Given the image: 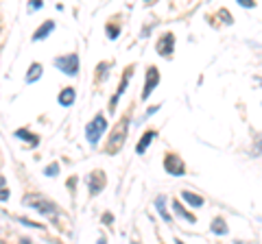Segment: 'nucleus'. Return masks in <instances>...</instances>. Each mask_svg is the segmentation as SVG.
I'll list each match as a JSON object with an SVG mask.
<instances>
[{"label":"nucleus","instance_id":"4be33fe9","mask_svg":"<svg viewBox=\"0 0 262 244\" xmlns=\"http://www.w3.org/2000/svg\"><path fill=\"white\" fill-rule=\"evenodd\" d=\"M238 3L245 7V9H253V7H256V3H253V0H238Z\"/></svg>","mask_w":262,"mask_h":244},{"label":"nucleus","instance_id":"5701e85b","mask_svg":"<svg viewBox=\"0 0 262 244\" xmlns=\"http://www.w3.org/2000/svg\"><path fill=\"white\" fill-rule=\"evenodd\" d=\"M221 15H223V20H225L227 24H232V18H229V13H227V9H221Z\"/></svg>","mask_w":262,"mask_h":244},{"label":"nucleus","instance_id":"393cba45","mask_svg":"<svg viewBox=\"0 0 262 244\" xmlns=\"http://www.w3.org/2000/svg\"><path fill=\"white\" fill-rule=\"evenodd\" d=\"M144 3H146V5H153V3H158V0H144Z\"/></svg>","mask_w":262,"mask_h":244},{"label":"nucleus","instance_id":"f257e3e1","mask_svg":"<svg viewBox=\"0 0 262 244\" xmlns=\"http://www.w3.org/2000/svg\"><path fill=\"white\" fill-rule=\"evenodd\" d=\"M22 203H24L27 207L37 209V211H42V214H48V216L57 214V205H55V203H51L48 199H44L42 194H24Z\"/></svg>","mask_w":262,"mask_h":244},{"label":"nucleus","instance_id":"9b49d317","mask_svg":"<svg viewBox=\"0 0 262 244\" xmlns=\"http://www.w3.org/2000/svg\"><path fill=\"white\" fill-rule=\"evenodd\" d=\"M75 96H77V92L72 87H63L59 92V105H63V107H70V105L75 103Z\"/></svg>","mask_w":262,"mask_h":244},{"label":"nucleus","instance_id":"412c9836","mask_svg":"<svg viewBox=\"0 0 262 244\" xmlns=\"http://www.w3.org/2000/svg\"><path fill=\"white\" fill-rule=\"evenodd\" d=\"M44 173H46L48 177H55L57 173H59V164H51V166H48V168L44 170Z\"/></svg>","mask_w":262,"mask_h":244},{"label":"nucleus","instance_id":"a211bd4d","mask_svg":"<svg viewBox=\"0 0 262 244\" xmlns=\"http://www.w3.org/2000/svg\"><path fill=\"white\" fill-rule=\"evenodd\" d=\"M212 231L219 233V235H225L227 233V227H225L223 218H214V221H212Z\"/></svg>","mask_w":262,"mask_h":244},{"label":"nucleus","instance_id":"6e6552de","mask_svg":"<svg viewBox=\"0 0 262 244\" xmlns=\"http://www.w3.org/2000/svg\"><path fill=\"white\" fill-rule=\"evenodd\" d=\"M88 181H90V192H92V194H98V192L103 190V185H105V175L101 173V170H96V173L90 175Z\"/></svg>","mask_w":262,"mask_h":244},{"label":"nucleus","instance_id":"aec40b11","mask_svg":"<svg viewBox=\"0 0 262 244\" xmlns=\"http://www.w3.org/2000/svg\"><path fill=\"white\" fill-rule=\"evenodd\" d=\"M118 27H112V24H107V37L110 39H118Z\"/></svg>","mask_w":262,"mask_h":244},{"label":"nucleus","instance_id":"6ab92c4d","mask_svg":"<svg viewBox=\"0 0 262 244\" xmlns=\"http://www.w3.org/2000/svg\"><path fill=\"white\" fill-rule=\"evenodd\" d=\"M7 199H9V190H7L5 177H0V201H7Z\"/></svg>","mask_w":262,"mask_h":244},{"label":"nucleus","instance_id":"0eeeda50","mask_svg":"<svg viewBox=\"0 0 262 244\" xmlns=\"http://www.w3.org/2000/svg\"><path fill=\"white\" fill-rule=\"evenodd\" d=\"M173 48H175V35L173 33H166L160 42H158V55L160 57H173Z\"/></svg>","mask_w":262,"mask_h":244},{"label":"nucleus","instance_id":"9d476101","mask_svg":"<svg viewBox=\"0 0 262 244\" xmlns=\"http://www.w3.org/2000/svg\"><path fill=\"white\" fill-rule=\"evenodd\" d=\"M155 135H158V131H153V129H151V131H146V133L142 135V140L138 142V146H136V153H138V155H142V153H144L146 149H149L151 142L155 140Z\"/></svg>","mask_w":262,"mask_h":244},{"label":"nucleus","instance_id":"ddd939ff","mask_svg":"<svg viewBox=\"0 0 262 244\" xmlns=\"http://www.w3.org/2000/svg\"><path fill=\"white\" fill-rule=\"evenodd\" d=\"M55 29V22L53 20H48V22H44L42 27H39L37 31H35V35H33V39H35V42H39V39H44V37H48L51 35V31Z\"/></svg>","mask_w":262,"mask_h":244},{"label":"nucleus","instance_id":"4468645a","mask_svg":"<svg viewBox=\"0 0 262 244\" xmlns=\"http://www.w3.org/2000/svg\"><path fill=\"white\" fill-rule=\"evenodd\" d=\"M182 199L188 203V205H192V207H203V199L199 197V194H192V192L184 190L182 192Z\"/></svg>","mask_w":262,"mask_h":244},{"label":"nucleus","instance_id":"b1692460","mask_svg":"<svg viewBox=\"0 0 262 244\" xmlns=\"http://www.w3.org/2000/svg\"><path fill=\"white\" fill-rule=\"evenodd\" d=\"M44 3L42 0H31V9H39V7H42Z\"/></svg>","mask_w":262,"mask_h":244},{"label":"nucleus","instance_id":"f3484780","mask_svg":"<svg viewBox=\"0 0 262 244\" xmlns=\"http://www.w3.org/2000/svg\"><path fill=\"white\" fill-rule=\"evenodd\" d=\"M173 211H175V214H177V216H182V218H186V221H188V223H194V221H196V218H194V216L190 214V211H186V209L182 207V203H179V201H175V203H173Z\"/></svg>","mask_w":262,"mask_h":244},{"label":"nucleus","instance_id":"f03ea898","mask_svg":"<svg viewBox=\"0 0 262 244\" xmlns=\"http://www.w3.org/2000/svg\"><path fill=\"white\" fill-rule=\"evenodd\" d=\"M127 129H129V118H120V122L114 127L112 137H110V153H118L122 149V144L127 140Z\"/></svg>","mask_w":262,"mask_h":244},{"label":"nucleus","instance_id":"20e7f679","mask_svg":"<svg viewBox=\"0 0 262 244\" xmlns=\"http://www.w3.org/2000/svg\"><path fill=\"white\" fill-rule=\"evenodd\" d=\"M55 66L59 68V70L63 72V75H68V77H77V75H79V66H81L79 55H77V53H70V55L57 57V59H55Z\"/></svg>","mask_w":262,"mask_h":244},{"label":"nucleus","instance_id":"dca6fc26","mask_svg":"<svg viewBox=\"0 0 262 244\" xmlns=\"http://www.w3.org/2000/svg\"><path fill=\"white\" fill-rule=\"evenodd\" d=\"M15 137H18V140H29V144H31V146H37V144H39L37 135L29 133L27 129H18V131H15Z\"/></svg>","mask_w":262,"mask_h":244},{"label":"nucleus","instance_id":"39448f33","mask_svg":"<svg viewBox=\"0 0 262 244\" xmlns=\"http://www.w3.org/2000/svg\"><path fill=\"white\" fill-rule=\"evenodd\" d=\"M164 168H166V173L173 175V177L186 175V164H184V159L179 157V155H175V153H166V157H164Z\"/></svg>","mask_w":262,"mask_h":244},{"label":"nucleus","instance_id":"1a4fd4ad","mask_svg":"<svg viewBox=\"0 0 262 244\" xmlns=\"http://www.w3.org/2000/svg\"><path fill=\"white\" fill-rule=\"evenodd\" d=\"M129 77H134V68H127L125 70V75H122V81H120V87H118V94L112 99V103H110V109L114 111V107H116V103H118V99H120V94L127 89V83H129Z\"/></svg>","mask_w":262,"mask_h":244},{"label":"nucleus","instance_id":"2eb2a0df","mask_svg":"<svg viewBox=\"0 0 262 244\" xmlns=\"http://www.w3.org/2000/svg\"><path fill=\"white\" fill-rule=\"evenodd\" d=\"M39 77H42V66H39V63H31V68H29V72H27V85L35 83Z\"/></svg>","mask_w":262,"mask_h":244},{"label":"nucleus","instance_id":"423d86ee","mask_svg":"<svg viewBox=\"0 0 262 244\" xmlns=\"http://www.w3.org/2000/svg\"><path fill=\"white\" fill-rule=\"evenodd\" d=\"M158 83H160V72H158V68H155V66H149V70H146L144 89H142V99L144 101L153 94V89H155V85H158Z\"/></svg>","mask_w":262,"mask_h":244},{"label":"nucleus","instance_id":"f8f14e48","mask_svg":"<svg viewBox=\"0 0 262 244\" xmlns=\"http://www.w3.org/2000/svg\"><path fill=\"white\" fill-rule=\"evenodd\" d=\"M155 207H158V214H160L168 225L173 223V218H170L168 209H166V197H158V199H155Z\"/></svg>","mask_w":262,"mask_h":244},{"label":"nucleus","instance_id":"7ed1b4c3","mask_svg":"<svg viewBox=\"0 0 262 244\" xmlns=\"http://www.w3.org/2000/svg\"><path fill=\"white\" fill-rule=\"evenodd\" d=\"M105 129H107V120H105L103 113H98V116L85 127V137H88V142L92 144V146L98 144V140H101L103 133H105Z\"/></svg>","mask_w":262,"mask_h":244}]
</instances>
